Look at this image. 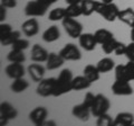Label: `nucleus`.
<instances>
[{"mask_svg":"<svg viewBox=\"0 0 134 126\" xmlns=\"http://www.w3.org/2000/svg\"><path fill=\"white\" fill-rule=\"evenodd\" d=\"M73 73L72 71L68 69H64L59 73L58 78H56L55 81V87H54V92L53 96L54 97H59L67 94V92L72 91V82H73Z\"/></svg>","mask_w":134,"mask_h":126,"instance_id":"1","label":"nucleus"},{"mask_svg":"<svg viewBox=\"0 0 134 126\" xmlns=\"http://www.w3.org/2000/svg\"><path fill=\"white\" fill-rule=\"evenodd\" d=\"M95 12H97L98 15H100L102 17L107 20V22H114L117 19L120 14V9L114 2L111 3H104L102 1H97L96 5V10Z\"/></svg>","mask_w":134,"mask_h":126,"instance_id":"2","label":"nucleus"},{"mask_svg":"<svg viewBox=\"0 0 134 126\" xmlns=\"http://www.w3.org/2000/svg\"><path fill=\"white\" fill-rule=\"evenodd\" d=\"M49 6L44 0H31L25 7V15L28 17H41L47 12Z\"/></svg>","mask_w":134,"mask_h":126,"instance_id":"3","label":"nucleus"},{"mask_svg":"<svg viewBox=\"0 0 134 126\" xmlns=\"http://www.w3.org/2000/svg\"><path fill=\"white\" fill-rule=\"evenodd\" d=\"M62 24H63V27H64L65 32L72 38H78L83 34V25L75 18L65 17L62 20Z\"/></svg>","mask_w":134,"mask_h":126,"instance_id":"4","label":"nucleus"},{"mask_svg":"<svg viewBox=\"0 0 134 126\" xmlns=\"http://www.w3.org/2000/svg\"><path fill=\"white\" fill-rule=\"evenodd\" d=\"M110 107H111V103L106 96H104L102 94H97L93 106L91 108L92 115L94 117H98L103 114H106L108 112V109H110Z\"/></svg>","mask_w":134,"mask_h":126,"instance_id":"5","label":"nucleus"},{"mask_svg":"<svg viewBox=\"0 0 134 126\" xmlns=\"http://www.w3.org/2000/svg\"><path fill=\"white\" fill-rule=\"evenodd\" d=\"M17 116H18V112L10 103H1V105H0V125H7L8 122L10 119H15Z\"/></svg>","mask_w":134,"mask_h":126,"instance_id":"6","label":"nucleus"},{"mask_svg":"<svg viewBox=\"0 0 134 126\" xmlns=\"http://www.w3.org/2000/svg\"><path fill=\"white\" fill-rule=\"evenodd\" d=\"M59 54L65 61H78L82 59V53L79 49L73 43L66 44L59 51Z\"/></svg>","mask_w":134,"mask_h":126,"instance_id":"7","label":"nucleus"},{"mask_svg":"<svg viewBox=\"0 0 134 126\" xmlns=\"http://www.w3.org/2000/svg\"><path fill=\"white\" fill-rule=\"evenodd\" d=\"M55 81H56V78H44L43 80L38 82V86H37V89H36L37 95L41 96V97L53 96Z\"/></svg>","mask_w":134,"mask_h":126,"instance_id":"8","label":"nucleus"},{"mask_svg":"<svg viewBox=\"0 0 134 126\" xmlns=\"http://www.w3.org/2000/svg\"><path fill=\"white\" fill-rule=\"evenodd\" d=\"M48 117V110L45 107H36L29 113V119L36 126H43Z\"/></svg>","mask_w":134,"mask_h":126,"instance_id":"9","label":"nucleus"},{"mask_svg":"<svg viewBox=\"0 0 134 126\" xmlns=\"http://www.w3.org/2000/svg\"><path fill=\"white\" fill-rule=\"evenodd\" d=\"M112 92L115 96H131L133 94V89L129 81L116 80L112 85Z\"/></svg>","mask_w":134,"mask_h":126,"instance_id":"10","label":"nucleus"},{"mask_svg":"<svg viewBox=\"0 0 134 126\" xmlns=\"http://www.w3.org/2000/svg\"><path fill=\"white\" fill-rule=\"evenodd\" d=\"M5 72L10 79H14V80L15 79L24 78L25 73H26L23 63H14V62H10V64L6 66Z\"/></svg>","mask_w":134,"mask_h":126,"instance_id":"11","label":"nucleus"},{"mask_svg":"<svg viewBox=\"0 0 134 126\" xmlns=\"http://www.w3.org/2000/svg\"><path fill=\"white\" fill-rule=\"evenodd\" d=\"M79 41V45L82 46V49H84L87 52L94 51L96 45H97V42L94 34H91V33H83V34L78 37Z\"/></svg>","mask_w":134,"mask_h":126,"instance_id":"12","label":"nucleus"},{"mask_svg":"<svg viewBox=\"0 0 134 126\" xmlns=\"http://www.w3.org/2000/svg\"><path fill=\"white\" fill-rule=\"evenodd\" d=\"M21 31L26 36L32 37L36 36L39 32V23L36 18H29L21 25Z\"/></svg>","mask_w":134,"mask_h":126,"instance_id":"13","label":"nucleus"},{"mask_svg":"<svg viewBox=\"0 0 134 126\" xmlns=\"http://www.w3.org/2000/svg\"><path fill=\"white\" fill-rule=\"evenodd\" d=\"M72 114L74 117H76L78 119H81L83 122H87L90 118V115L92 114V112H91V108L87 106L86 104L82 103V104L76 105V106L73 107Z\"/></svg>","mask_w":134,"mask_h":126,"instance_id":"14","label":"nucleus"},{"mask_svg":"<svg viewBox=\"0 0 134 126\" xmlns=\"http://www.w3.org/2000/svg\"><path fill=\"white\" fill-rule=\"evenodd\" d=\"M27 71L29 73V77L31 78V80L35 82L41 81L45 77V68L41 64H38V62L30 64L27 68Z\"/></svg>","mask_w":134,"mask_h":126,"instance_id":"15","label":"nucleus"},{"mask_svg":"<svg viewBox=\"0 0 134 126\" xmlns=\"http://www.w3.org/2000/svg\"><path fill=\"white\" fill-rule=\"evenodd\" d=\"M48 55H49V53L46 51L43 46H40L39 44H35L31 47L30 59L34 62H38V63L46 62L47 59H48Z\"/></svg>","mask_w":134,"mask_h":126,"instance_id":"16","label":"nucleus"},{"mask_svg":"<svg viewBox=\"0 0 134 126\" xmlns=\"http://www.w3.org/2000/svg\"><path fill=\"white\" fill-rule=\"evenodd\" d=\"M134 124V115L132 113L123 112L119 113L114 118V125L113 126H131Z\"/></svg>","mask_w":134,"mask_h":126,"instance_id":"17","label":"nucleus"},{"mask_svg":"<svg viewBox=\"0 0 134 126\" xmlns=\"http://www.w3.org/2000/svg\"><path fill=\"white\" fill-rule=\"evenodd\" d=\"M65 60L59 53H49L48 59L46 61V69L47 70H56L64 64Z\"/></svg>","mask_w":134,"mask_h":126,"instance_id":"18","label":"nucleus"},{"mask_svg":"<svg viewBox=\"0 0 134 126\" xmlns=\"http://www.w3.org/2000/svg\"><path fill=\"white\" fill-rule=\"evenodd\" d=\"M91 85H92V82L84 74L83 75H77V77L73 78L72 87H73V90H75V91H81V90L88 89V88L91 87Z\"/></svg>","mask_w":134,"mask_h":126,"instance_id":"19","label":"nucleus"},{"mask_svg":"<svg viewBox=\"0 0 134 126\" xmlns=\"http://www.w3.org/2000/svg\"><path fill=\"white\" fill-rule=\"evenodd\" d=\"M59 37H60V32H59V28H58L56 25L49 26L43 33V40L46 42V43H53V42H56Z\"/></svg>","mask_w":134,"mask_h":126,"instance_id":"20","label":"nucleus"},{"mask_svg":"<svg viewBox=\"0 0 134 126\" xmlns=\"http://www.w3.org/2000/svg\"><path fill=\"white\" fill-rule=\"evenodd\" d=\"M117 19H119L120 22L126 24L127 26L132 27L134 25V9H132V8H126V9L120 10Z\"/></svg>","mask_w":134,"mask_h":126,"instance_id":"21","label":"nucleus"},{"mask_svg":"<svg viewBox=\"0 0 134 126\" xmlns=\"http://www.w3.org/2000/svg\"><path fill=\"white\" fill-rule=\"evenodd\" d=\"M83 74L85 75V77L88 79L92 83H93V82L98 81L100 72L98 71V69H97V66H96V65L87 64L85 68H84V70H83Z\"/></svg>","mask_w":134,"mask_h":126,"instance_id":"22","label":"nucleus"},{"mask_svg":"<svg viewBox=\"0 0 134 126\" xmlns=\"http://www.w3.org/2000/svg\"><path fill=\"white\" fill-rule=\"evenodd\" d=\"M94 36L96 38V42H97V44H105L106 42L111 41L112 38H114V35H113V33L110 32L108 29H105V28H100V29H97L95 33H94Z\"/></svg>","mask_w":134,"mask_h":126,"instance_id":"23","label":"nucleus"},{"mask_svg":"<svg viewBox=\"0 0 134 126\" xmlns=\"http://www.w3.org/2000/svg\"><path fill=\"white\" fill-rule=\"evenodd\" d=\"M96 66H97V69L100 73H107L115 68V62L111 57H104L98 61Z\"/></svg>","mask_w":134,"mask_h":126,"instance_id":"24","label":"nucleus"},{"mask_svg":"<svg viewBox=\"0 0 134 126\" xmlns=\"http://www.w3.org/2000/svg\"><path fill=\"white\" fill-rule=\"evenodd\" d=\"M28 87H29L28 81L25 80L24 78H19V79H15L14 80V82L10 86V89L15 94H20V92H24Z\"/></svg>","mask_w":134,"mask_h":126,"instance_id":"25","label":"nucleus"},{"mask_svg":"<svg viewBox=\"0 0 134 126\" xmlns=\"http://www.w3.org/2000/svg\"><path fill=\"white\" fill-rule=\"evenodd\" d=\"M96 5H97V1L95 0H83L81 2L83 16H91L93 12H95Z\"/></svg>","mask_w":134,"mask_h":126,"instance_id":"26","label":"nucleus"},{"mask_svg":"<svg viewBox=\"0 0 134 126\" xmlns=\"http://www.w3.org/2000/svg\"><path fill=\"white\" fill-rule=\"evenodd\" d=\"M65 11H66V17H70V18H76V17H79V16L83 15L81 3L68 5L65 8Z\"/></svg>","mask_w":134,"mask_h":126,"instance_id":"27","label":"nucleus"},{"mask_svg":"<svg viewBox=\"0 0 134 126\" xmlns=\"http://www.w3.org/2000/svg\"><path fill=\"white\" fill-rule=\"evenodd\" d=\"M7 60L14 63H24L26 61V56L24 54V51H18V50H11L9 54L7 55Z\"/></svg>","mask_w":134,"mask_h":126,"instance_id":"28","label":"nucleus"},{"mask_svg":"<svg viewBox=\"0 0 134 126\" xmlns=\"http://www.w3.org/2000/svg\"><path fill=\"white\" fill-rule=\"evenodd\" d=\"M18 38H20V32L19 31H12L7 36L3 37V38H0V43H1L2 46H9V45L14 44Z\"/></svg>","mask_w":134,"mask_h":126,"instance_id":"29","label":"nucleus"},{"mask_svg":"<svg viewBox=\"0 0 134 126\" xmlns=\"http://www.w3.org/2000/svg\"><path fill=\"white\" fill-rule=\"evenodd\" d=\"M66 17V11L65 8H55L49 12L48 19L50 22H58V20H63Z\"/></svg>","mask_w":134,"mask_h":126,"instance_id":"30","label":"nucleus"},{"mask_svg":"<svg viewBox=\"0 0 134 126\" xmlns=\"http://www.w3.org/2000/svg\"><path fill=\"white\" fill-rule=\"evenodd\" d=\"M119 43H120L119 41H116L115 38H112L111 41H108V42H106L105 44L102 45L103 52L105 53V54H112V53H114L116 47H117V45H119Z\"/></svg>","mask_w":134,"mask_h":126,"instance_id":"31","label":"nucleus"},{"mask_svg":"<svg viewBox=\"0 0 134 126\" xmlns=\"http://www.w3.org/2000/svg\"><path fill=\"white\" fill-rule=\"evenodd\" d=\"M96 125L97 126H113L114 125V119H112V117L106 113V114H103L97 117Z\"/></svg>","mask_w":134,"mask_h":126,"instance_id":"32","label":"nucleus"},{"mask_svg":"<svg viewBox=\"0 0 134 126\" xmlns=\"http://www.w3.org/2000/svg\"><path fill=\"white\" fill-rule=\"evenodd\" d=\"M29 46V42L27 40L24 38H18L14 44L11 45L12 50H18V51H25L26 49H28Z\"/></svg>","mask_w":134,"mask_h":126,"instance_id":"33","label":"nucleus"},{"mask_svg":"<svg viewBox=\"0 0 134 126\" xmlns=\"http://www.w3.org/2000/svg\"><path fill=\"white\" fill-rule=\"evenodd\" d=\"M125 65V75H126L127 81L134 80V61H129L127 64Z\"/></svg>","mask_w":134,"mask_h":126,"instance_id":"34","label":"nucleus"},{"mask_svg":"<svg viewBox=\"0 0 134 126\" xmlns=\"http://www.w3.org/2000/svg\"><path fill=\"white\" fill-rule=\"evenodd\" d=\"M11 32L12 29L9 24H3V23L0 24V38H3V37L7 36Z\"/></svg>","mask_w":134,"mask_h":126,"instance_id":"35","label":"nucleus"},{"mask_svg":"<svg viewBox=\"0 0 134 126\" xmlns=\"http://www.w3.org/2000/svg\"><path fill=\"white\" fill-rule=\"evenodd\" d=\"M125 56L129 61H134V42L132 41L129 45H126V51H125Z\"/></svg>","mask_w":134,"mask_h":126,"instance_id":"36","label":"nucleus"},{"mask_svg":"<svg viewBox=\"0 0 134 126\" xmlns=\"http://www.w3.org/2000/svg\"><path fill=\"white\" fill-rule=\"evenodd\" d=\"M95 98H96V95H93L92 92H87V94L85 95V97H84L83 103L86 104L90 108H92V106H93V104L95 101Z\"/></svg>","mask_w":134,"mask_h":126,"instance_id":"37","label":"nucleus"},{"mask_svg":"<svg viewBox=\"0 0 134 126\" xmlns=\"http://www.w3.org/2000/svg\"><path fill=\"white\" fill-rule=\"evenodd\" d=\"M125 51H126V45L120 42L114 53H115V55H119L120 56V55H125Z\"/></svg>","mask_w":134,"mask_h":126,"instance_id":"38","label":"nucleus"},{"mask_svg":"<svg viewBox=\"0 0 134 126\" xmlns=\"http://www.w3.org/2000/svg\"><path fill=\"white\" fill-rule=\"evenodd\" d=\"M1 5L6 8H15L17 6V1L16 0H0Z\"/></svg>","mask_w":134,"mask_h":126,"instance_id":"39","label":"nucleus"},{"mask_svg":"<svg viewBox=\"0 0 134 126\" xmlns=\"http://www.w3.org/2000/svg\"><path fill=\"white\" fill-rule=\"evenodd\" d=\"M7 12H6V7H3L2 5H0V22L3 23V20L6 19Z\"/></svg>","mask_w":134,"mask_h":126,"instance_id":"40","label":"nucleus"},{"mask_svg":"<svg viewBox=\"0 0 134 126\" xmlns=\"http://www.w3.org/2000/svg\"><path fill=\"white\" fill-rule=\"evenodd\" d=\"M67 5H74V3H81L83 0H65Z\"/></svg>","mask_w":134,"mask_h":126,"instance_id":"41","label":"nucleus"},{"mask_svg":"<svg viewBox=\"0 0 134 126\" xmlns=\"http://www.w3.org/2000/svg\"><path fill=\"white\" fill-rule=\"evenodd\" d=\"M49 125L55 126L56 124H55V122H53V120H47V119H46V120L44 122V124H43V126H49Z\"/></svg>","mask_w":134,"mask_h":126,"instance_id":"42","label":"nucleus"},{"mask_svg":"<svg viewBox=\"0 0 134 126\" xmlns=\"http://www.w3.org/2000/svg\"><path fill=\"white\" fill-rule=\"evenodd\" d=\"M131 28H132V29H131V40L134 42V25H133Z\"/></svg>","mask_w":134,"mask_h":126,"instance_id":"43","label":"nucleus"},{"mask_svg":"<svg viewBox=\"0 0 134 126\" xmlns=\"http://www.w3.org/2000/svg\"><path fill=\"white\" fill-rule=\"evenodd\" d=\"M44 1H45V2H47L48 5H53V3H55L57 0H44Z\"/></svg>","mask_w":134,"mask_h":126,"instance_id":"44","label":"nucleus"},{"mask_svg":"<svg viewBox=\"0 0 134 126\" xmlns=\"http://www.w3.org/2000/svg\"><path fill=\"white\" fill-rule=\"evenodd\" d=\"M100 1L104 3H111V2H113V0H100Z\"/></svg>","mask_w":134,"mask_h":126,"instance_id":"45","label":"nucleus"}]
</instances>
